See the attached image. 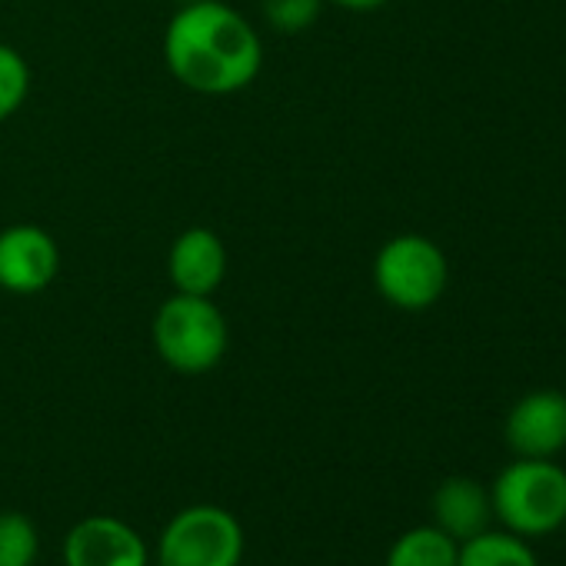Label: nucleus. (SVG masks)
Listing matches in <instances>:
<instances>
[{
    "label": "nucleus",
    "mask_w": 566,
    "mask_h": 566,
    "mask_svg": "<svg viewBox=\"0 0 566 566\" xmlns=\"http://www.w3.org/2000/svg\"><path fill=\"white\" fill-rule=\"evenodd\" d=\"M164 61L180 87L203 97H230L256 81L263 41L223 0H187L164 31Z\"/></svg>",
    "instance_id": "nucleus-1"
},
{
    "label": "nucleus",
    "mask_w": 566,
    "mask_h": 566,
    "mask_svg": "<svg viewBox=\"0 0 566 566\" xmlns=\"http://www.w3.org/2000/svg\"><path fill=\"white\" fill-rule=\"evenodd\" d=\"M331 4H337V8H344V11H350V14H370V11L387 8L390 0H331Z\"/></svg>",
    "instance_id": "nucleus-16"
},
{
    "label": "nucleus",
    "mask_w": 566,
    "mask_h": 566,
    "mask_svg": "<svg viewBox=\"0 0 566 566\" xmlns=\"http://www.w3.org/2000/svg\"><path fill=\"white\" fill-rule=\"evenodd\" d=\"M64 566H150L154 553L134 523L114 513L81 516L64 536Z\"/></svg>",
    "instance_id": "nucleus-6"
},
{
    "label": "nucleus",
    "mask_w": 566,
    "mask_h": 566,
    "mask_svg": "<svg viewBox=\"0 0 566 566\" xmlns=\"http://www.w3.org/2000/svg\"><path fill=\"white\" fill-rule=\"evenodd\" d=\"M324 4L327 0H260V11H263V21L276 34L294 38V34L311 31L321 21Z\"/></svg>",
    "instance_id": "nucleus-15"
},
{
    "label": "nucleus",
    "mask_w": 566,
    "mask_h": 566,
    "mask_svg": "<svg viewBox=\"0 0 566 566\" xmlns=\"http://www.w3.org/2000/svg\"><path fill=\"white\" fill-rule=\"evenodd\" d=\"M61 273V247L38 223H11L0 230V291L34 297Z\"/></svg>",
    "instance_id": "nucleus-7"
},
{
    "label": "nucleus",
    "mask_w": 566,
    "mask_h": 566,
    "mask_svg": "<svg viewBox=\"0 0 566 566\" xmlns=\"http://www.w3.org/2000/svg\"><path fill=\"white\" fill-rule=\"evenodd\" d=\"M433 526L450 533L457 543L490 530L493 523V500L490 490L470 476H447L430 496Z\"/></svg>",
    "instance_id": "nucleus-10"
},
{
    "label": "nucleus",
    "mask_w": 566,
    "mask_h": 566,
    "mask_svg": "<svg viewBox=\"0 0 566 566\" xmlns=\"http://www.w3.org/2000/svg\"><path fill=\"white\" fill-rule=\"evenodd\" d=\"M377 294L407 314L430 311L450 283L447 253L423 233H397L374 256Z\"/></svg>",
    "instance_id": "nucleus-4"
},
{
    "label": "nucleus",
    "mask_w": 566,
    "mask_h": 566,
    "mask_svg": "<svg viewBox=\"0 0 566 566\" xmlns=\"http://www.w3.org/2000/svg\"><path fill=\"white\" fill-rule=\"evenodd\" d=\"M150 340L164 367L180 377H203L227 357L230 327L213 297L174 294L157 307L150 321Z\"/></svg>",
    "instance_id": "nucleus-2"
},
{
    "label": "nucleus",
    "mask_w": 566,
    "mask_h": 566,
    "mask_svg": "<svg viewBox=\"0 0 566 566\" xmlns=\"http://www.w3.org/2000/svg\"><path fill=\"white\" fill-rule=\"evenodd\" d=\"M563 530H566V523H563Z\"/></svg>",
    "instance_id": "nucleus-18"
},
{
    "label": "nucleus",
    "mask_w": 566,
    "mask_h": 566,
    "mask_svg": "<svg viewBox=\"0 0 566 566\" xmlns=\"http://www.w3.org/2000/svg\"><path fill=\"white\" fill-rule=\"evenodd\" d=\"M41 533L38 523L21 510L0 513V566H38Z\"/></svg>",
    "instance_id": "nucleus-13"
},
{
    "label": "nucleus",
    "mask_w": 566,
    "mask_h": 566,
    "mask_svg": "<svg viewBox=\"0 0 566 566\" xmlns=\"http://www.w3.org/2000/svg\"><path fill=\"white\" fill-rule=\"evenodd\" d=\"M457 553L460 543L450 533H443L433 523H423L403 530L390 543L384 566H457Z\"/></svg>",
    "instance_id": "nucleus-11"
},
{
    "label": "nucleus",
    "mask_w": 566,
    "mask_h": 566,
    "mask_svg": "<svg viewBox=\"0 0 566 566\" xmlns=\"http://www.w3.org/2000/svg\"><path fill=\"white\" fill-rule=\"evenodd\" d=\"M247 553L243 523L217 503L177 510L154 546L157 566H240Z\"/></svg>",
    "instance_id": "nucleus-5"
},
{
    "label": "nucleus",
    "mask_w": 566,
    "mask_h": 566,
    "mask_svg": "<svg viewBox=\"0 0 566 566\" xmlns=\"http://www.w3.org/2000/svg\"><path fill=\"white\" fill-rule=\"evenodd\" d=\"M490 500L503 530L523 539L549 536L566 523V470L556 460L516 457L496 473Z\"/></svg>",
    "instance_id": "nucleus-3"
},
{
    "label": "nucleus",
    "mask_w": 566,
    "mask_h": 566,
    "mask_svg": "<svg viewBox=\"0 0 566 566\" xmlns=\"http://www.w3.org/2000/svg\"><path fill=\"white\" fill-rule=\"evenodd\" d=\"M150 566H157V563H150Z\"/></svg>",
    "instance_id": "nucleus-17"
},
{
    "label": "nucleus",
    "mask_w": 566,
    "mask_h": 566,
    "mask_svg": "<svg viewBox=\"0 0 566 566\" xmlns=\"http://www.w3.org/2000/svg\"><path fill=\"white\" fill-rule=\"evenodd\" d=\"M457 566H539V559L523 536L490 526L460 543Z\"/></svg>",
    "instance_id": "nucleus-12"
},
{
    "label": "nucleus",
    "mask_w": 566,
    "mask_h": 566,
    "mask_svg": "<svg viewBox=\"0 0 566 566\" xmlns=\"http://www.w3.org/2000/svg\"><path fill=\"white\" fill-rule=\"evenodd\" d=\"M227 247L210 227H187L174 237L167 253V276L174 294L213 297L227 280Z\"/></svg>",
    "instance_id": "nucleus-9"
},
{
    "label": "nucleus",
    "mask_w": 566,
    "mask_h": 566,
    "mask_svg": "<svg viewBox=\"0 0 566 566\" xmlns=\"http://www.w3.org/2000/svg\"><path fill=\"white\" fill-rule=\"evenodd\" d=\"M506 443L516 457L556 460L566 450V394L533 390L506 413Z\"/></svg>",
    "instance_id": "nucleus-8"
},
{
    "label": "nucleus",
    "mask_w": 566,
    "mask_h": 566,
    "mask_svg": "<svg viewBox=\"0 0 566 566\" xmlns=\"http://www.w3.org/2000/svg\"><path fill=\"white\" fill-rule=\"evenodd\" d=\"M31 81L34 74H31L28 57L18 48L0 41V124L11 120L24 107L31 94Z\"/></svg>",
    "instance_id": "nucleus-14"
}]
</instances>
